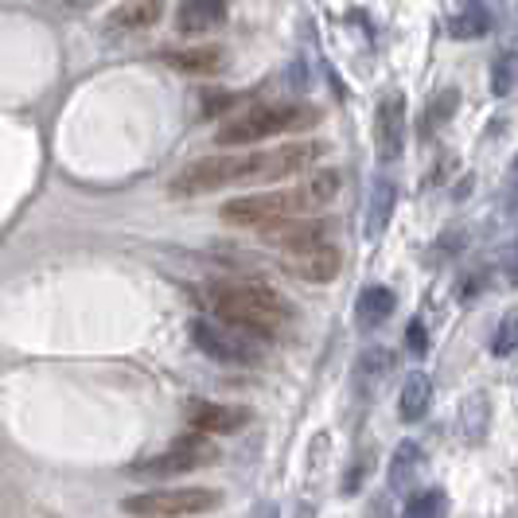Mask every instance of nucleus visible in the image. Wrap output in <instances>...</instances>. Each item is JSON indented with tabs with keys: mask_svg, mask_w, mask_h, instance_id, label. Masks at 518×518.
Instances as JSON below:
<instances>
[{
	"mask_svg": "<svg viewBox=\"0 0 518 518\" xmlns=\"http://www.w3.org/2000/svg\"><path fill=\"white\" fill-rule=\"evenodd\" d=\"M429 402H433V386L425 374H409L406 386H402V398H398V409L406 421H421L429 413Z\"/></svg>",
	"mask_w": 518,
	"mask_h": 518,
	"instance_id": "nucleus-17",
	"label": "nucleus"
},
{
	"mask_svg": "<svg viewBox=\"0 0 518 518\" xmlns=\"http://www.w3.org/2000/svg\"><path fill=\"white\" fill-rule=\"evenodd\" d=\"M406 145V98L402 94H386L374 110V148H378V160L390 164L402 156Z\"/></svg>",
	"mask_w": 518,
	"mask_h": 518,
	"instance_id": "nucleus-10",
	"label": "nucleus"
},
{
	"mask_svg": "<svg viewBox=\"0 0 518 518\" xmlns=\"http://www.w3.org/2000/svg\"><path fill=\"white\" fill-rule=\"evenodd\" d=\"M456 102H460V94H456V90H444L441 98H437V106H433V110L425 113V121H421V129H425V137H429V129H437V125H441L444 117H448V113L456 110Z\"/></svg>",
	"mask_w": 518,
	"mask_h": 518,
	"instance_id": "nucleus-22",
	"label": "nucleus"
},
{
	"mask_svg": "<svg viewBox=\"0 0 518 518\" xmlns=\"http://www.w3.org/2000/svg\"><path fill=\"white\" fill-rule=\"evenodd\" d=\"M203 304L211 308V316L219 324H230L238 332L265 339V335L285 332L293 324V304L281 293L265 289V285H250V281H234V285H207L203 289Z\"/></svg>",
	"mask_w": 518,
	"mask_h": 518,
	"instance_id": "nucleus-1",
	"label": "nucleus"
},
{
	"mask_svg": "<svg viewBox=\"0 0 518 518\" xmlns=\"http://www.w3.org/2000/svg\"><path fill=\"white\" fill-rule=\"evenodd\" d=\"M67 4H71V8H82V4H90V0H67Z\"/></svg>",
	"mask_w": 518,
	"mask_h": 518,
	"instance_id": "nucleus-27",
	"label": "nucleus"
},
{
	"mask_svg": "<svg viewBox=\"0 0 518 518\" xmlns=\"http://www.w3.org/2000/svg\"><path fill=\"white\" fill-rule=\"evenodd\" d=\"M394 199H398V191L390 180H378L374 191H370V203H367V226H363V234L367 238H382V230H386V222L394 215Z\"/></svg>",
	"mask_w": 518,
	"mask_h": 518,
	"instance_id": "nucleus-16",
	"label": "nucleus"
},
{
	"mask_svg": "<svg viewBox=\"0 0 518 518\" xmlns=\"http://www.w3.org/2000/svg\"><path fill=\"white\" fill-rule=\"evenodd\" d=\"M487 32V12L483 8H464L456 20H452V36L456 39H476Z\"/></svg>",
	"mask_w": 518,
	"mask_h": 518,
	"instance_id": "nucleus-20",
	"label": "nucleus"
},
{
	"mask_svg": "<svg viewBox=\"0 0 518 518\" xmlns=\"http://www.w3.org/2000/svg\"><path fill=\"white\" fill-rule=\"evenodd\" d=\"M191 339L215 363H234V367H254V363H261L258 339L238 332V328H230V324H219V320H195L191 324Z\"/></svg>",
	"mask_w": 518,
	"mask_h": 518,
	"instance_id": "nucleus-5",
	"label": "nucleus"
},
{
	"mask_svg": "<svg viewBox=\"0 0 518 518\" xmlns=\"http://www.w3.org/2000/svg\"><path fill=\"white\" fill-rule=\"evenodd\" d=\"M324 152H328L324 141H289V145L273 148V152H261L254 180H258V184H277V180H289V176H296V172L312 168Z\"/></svg>",
	"mask_w": 518,
	"mask_h": 518,
	"instance_id": "nucleus-8",
	"label": "nucleus"
},
{
	"mask_svg": "<svg viewBox=\"0 0 518 518\" xmlns=\"http://www.w3.org/2000/svg\"><path fill=\"white\" fill-rule=\"evenodd\" d=\"M339 187H343V180H339V172H332V168H320V172L304 176V184L281 191L285 215H289V219H316L320 211H328L335 203Z\"/></svg>",
	"mask_w": 518,
	"mask_h": 518,
	"instance_id": "nucleus-7",
	"label": "nucleus"
},
{
	"mask_svg": "<svg viewBox=\"0 0 518 518\" xmlns=\"http://www.w3.org/2000/svg\"><path fill=\"white\" fill-rule=\"evenodd\" d=\"M203 102H207V106H203V117H215V113L230 110V106H234L238 98H234V94H207Z\"/></svg>",
	"mask_w": 518,
	"mask_h": 518,
	"instance_id": "nucleus-25",
	"label": "nucleus"
},
{
	"mask_svg": "<svg viewBox=\"0 0 518 518\" xmlns=\"http://www.w3.org/2000/svg\"><path fill=\"white\" fill-rule=\"evenodd\" d=\"M359 320L367 324V328H374V324H382L390 312H394V293L390 289H382V285H374V289H367V293L359 296Z\"/></svg>",
	"mask_w": 518,
	"mask_h": 518,
	"instance_id": "nucleus-18",
	"label": "nucleus"
},
{
	"mask_svg": "<svg viewBox=\"0 0 518 518\" xmlns=\"http://www.w3.org/2000/svg\"><path fill=\"white\" fill-rule=\"evenodd\" d=\"M277 219H289L281 191H273V195H238V199L222 203V222H226V226L261 230V226H269V222H277Z\"/></svg>",
	"mask_w": 518,
	"mask_h": 518,
	"instance_id": "nucleus-11",
	"label": "nucleus"
},
{
	"mask_svg": "<svg viewBox=\"0 0 518 518\" xmlns=\"http://www.w3.org/2000/svg\"><path fill=\"white\" fill-rule=\"evenodd\" d=\"M258 156L261 152H238V156H203V160H191L184 164L172 184L168 195L176 199H195V195H207V191H219V187H234V184H250L254 172H258Z\"/></svg>",
	"mask_w": 518,
	"mask_h": 518,
	"instance_id": "nucleus-2",
	"label": "nucleus"
},
{
	"mask_svg": "<svg viewBox=\"0 0 518 518\" xmlns=\"http://www.w3.org/2000/svg\"><path fill=\"white\" fill-rule=\"evenodd\" d=\"M281 269L296 277V281H308V285H328L339 277L343 269V254L335 246H312V250H300V254H285Z\"/></svg>",
	"mask_w": 518,
	"mask_h": 518,
	"instance_id": "nucleus-12",
	"label": "nucleus"
},
{
	"mask_svg": "<svg viewBox=\"0 0 518 518\" xmlns=\"http://www.w3.org/2000/svg\"><path fill=\"white\" fill-rule=\"evenodd\" d=\"M472 4H476V0H472Z\"/></svg>",
	"mask_w": 518,
	"mask_h": 518,
	"instance_id": "nucleus-28",
	"label": "nucleus"
},
{
	"mask_svg": "<svg viewBox=\"0 0 518 518\" xmlns=\"http://www.w3.org/2000/svg\"><path fill=\"white\" fill-rule=\"evenodd\" d=\"M332 226V219H277L261 226L258 234L265 246H277L285 254H300V250H312V246H328Z\"/></svg>",
	"mask_w": 518,
	"mask_h": 518,
	"instance_id": "nucleus-9",
	"label": "nucleus"
},
{
	"mask_svg": "<svg viewBox=\"0 0 518 518\" xmlns=\"http://www.w3.org/2000/svg\"><path fill=\"white\" fill-rule=\"evenodd\" d=\"M164 63L172 71L203 78V74H219L226 67V51L222 47H184V51H168Z\"/></svg>",
	"mask_w": 518,
	"mask_h": 518,
	"instance_id": "nucleus-14",
	"label": "nucleus"
},
{
	"mask_svg": "<svg viewBox=\"0 0 518 518\" xmlns=\"http://www.w3.org/2000/svg\"><path fill=\"white\" fill-rule=\"evenodd\" d=\"M156 20H160V0H133V4L113 12L110 24H117V28H148Z\"/></svg>",
	"mask_w": 518,
	"mask_h": 518,
	"instance_id": "nucleus-19",
	"label": "nucleus"
},
{
	"mask_svg": "<svg viewBox=\"0 0 518 518\" xmlns=\"http://www.w3.org/2000/svg\"><path fill=\"white\" fill-rule=\"evenodd\" d=\"M320 121L316 110H304V106H250L242 117H234L230 125H222L219 145L226 148H242V145H258L273 133H300V129H312Z\"/></svg>",
	"mask_w": 518,
	"mask_h": 518,
	"instance_id": "nucleus-3",
	"label": "nucleus"
},
{
	"mask_svg": "<svg viewBox=\"0 0 518 518\" xmlns=\"http://www.w3.org/2000/svg\"><path fill=\"white\" fill-rule=\"evenodd\" d=\"M219 503L222 495L211 487H160V491L129 495L121 507H125V515L137 518H191L215 511Z\"/></svg>",
	"mask_w": 518,
	"mask_h": 518,
	"instance_id": "nucleus-4",
	"label": "nucleus"
},
{
	"mask_svg": "<svg viewBox=\"0 0 518 518\" xmlns=\"http://www.w3.org/2000/svg\"><path fill=\"white\" fill-rule=\"evenodd\" d=\"M515 351V316H507L503 324H499V335L491 339V355H499V359H507Z\"/></svg>",
	"mask_w": 518,
	"mask_h": 518,
	"instance_id": "nucleus-23",
	"label": "nucleus"
},
{
	"mask_svg": "<svg viewBox=\"0 0 518 518\" xmlns=\"http://www.w3.org/2000/svg\"><path fill=\"white\" fill-rule=\"evenodd\" d=\"M437 507H441V499H437V495H421V499H413V503H409L406 518H437Z\"/></svg>",
	"mask_w": 518,
	"mask_h": 518,
	"instance_id": "nucleus-24",
	"label": "nucleus"
},
{
	"mask_svg": "<svg viewBox=\"0 0 518 518\" xmlns=\"http://www.w3.org/2000/svg\"><path fill=\"white\" fill-rule=\"evenodd\" d=\"M511 86H515V55L507 51V55L499 59L495 74H491V94H495V98H507V94H511Z\"/></svg>",
	"mask_w": 518,
	"mask_h": 518,
	"instance_id": "nucleus-21",
	"label": "nucleus"
},
{
	"mask_svg": "<svg viewBox=\"0 0 518 518\" xmlns=\"http://www.w3.org/2000/svg\"><path fill=\"white\" fill-rule=\"evenodd\" d=\"M409 347H413V351H425V335H421V324H413V328H409Z\"/></svg>",
	"mask_w": 518,
	"mask_h": 518,
	"instance_id": "nucleus-26",
	"label": "nucleus"
},
{
	"mask_svg": "<svg viewBox=\"0 0 518 518\" xmlns=\"http://www.w3.org/2000/svg\"><path fill=\"white\" fill-rule=\"evenodd\" d=\"M250 409L246 406H222V402H195L191 406V425L203 437H222V433H238L250 425Z\"/></svg>",
	"mask_w": 518,
	"mask_h": 518,
	"instance_id": "nucleus-13",
	"label": "nucleus"
},
{
	"mask_svg": "<svg viewBox=\"0 0 518 518\" xmlns=\"http://www.w3.org/2000/svg\"><path fill=\"white\" fill-rule=\"evenodd\" d=\"M226 20V0H187L176 16V28L187 36H199V32H211Z\"/></svg>",
	"mask_w": 518,
	"mask_h": 518,
	"instance_id": "nucleus-15",
	"label": "nucleus"
},
{
	"mask_svg": "<svg viewBox=\"0 0 518 518\" xmlns=\"http://www.w3.org/2000/svg\"><path fill=\"white\" fill-rule=\"evenodd\" d=\"M207 464H219V448H215L211 437L191 433V437H180V441L168 444L156 460L137 464V472L141 476H184V472H199Z\"/></svg>",
	"mask_w": 518,
	"mask_h": 518,
	"instance_id": "nucleus-6",
	"label": "nucleus"
}]
</instances>
